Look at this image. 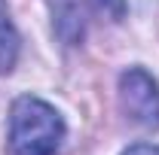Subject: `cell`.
I'll return each instance as SVG.
<instances>
[{
    "label": "cell",
    "mask_w": 159,
    "mask_h": 155,
    "mask_svg": "<svg viewBox=\"0 0 159 155\" xmlns=\"http://www.w3.org/2000/svg\"><path fill=\"white\" fill-rule=\"evenodd\" d=\"M119 103L125 116L144 128H159V85L141 67H129L119 76Z\"/></svg>",
    "instance_id": "obj_2"
},
{
    "label": "cell",
    "mask_w": 159,
    "mask_h": 155,
    "mask_svg": "<svg viewBox=\"0 0 159 155\" xmlns=\"http://www.w3.org/2000/svg\"><path fill=\"white\" fill-rule=\"evenodd\" d=\"M122 155H159V146H153V143H138V146H129Z\"/></svg>",
    "instance_id": "obj_4"
},
{
    "label": "cell",
    "mask_w": 159,
    "mask_h": 155,
    "mask_svg": "<svg viewBox=\"0 0 159 155\" xmlns=\"http://www.w3.org/2000/svg\"><path fill=\"white\" fill-rule=\"evenodd\" d=\"M16 58H19V34L9 21L6 3L0 0V73H9L16 67Z\"/></svg>",
    "instance_id": "obj_3"
},
{
    "label": "cell",
    "mask_w": 159,
    "mask_h": 155,
    "mask_svg": "<svg viewBox=\"0 0 159 155\" xmlns=\"http://www.w3.org/2000/svg\"><path fill=\"white\" fill-rule=\"evenodd\" d=\"M64 140V119L40 97H19L9 113V149L16 155H55Z\"/></svg>",
    "instance_id": "obj_1"
}]
</instances>
